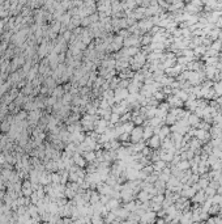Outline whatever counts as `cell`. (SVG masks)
<instances>
[{"mask_svg": "<svg viewBox=\"0 0 222 224\" xmlns=\"http://www.w3.org/2000/svg\"><path fill=\"white\" fill-rule=\"evenodd\" d=\"M161 143H162V140L160 139V136H158V135H153L149 139V147L153 148V149L160 148L161 147Z\"/></svg>", "mask_w": 222, "mask_h": 224, "instance_id": "2", "label": "cell"}, {"mask_svg": "<svg viewBox=\"0 0 222 224\" xmlns=\"http://www.w3.org/2000/svg\"><path fill=\"white\" fill-rule=\"evenodd\" d=\"M141 136H144V128L142 127H136L131 131V139L133 141H138L141 139Z\"/></svg>", "mask_w": 222, "mask_h": 224, "instance_id": "1", "label": "cell"}, {"mask_svg": "<svg viewBox=\"0 0 222 224\" xmlns=\"http://www.w3.org/2000/svg\"><path fill=\"white\" fill-rule=\"evenodd\" d=\"M176 168H179L180 170H186V169L191 168V164H189V160H180L179 164L176 165Z\"/></svg>", "mask_w": 222, "mask_h": 224, "instance_id": "3", "label": "cell"}]
</instances>
